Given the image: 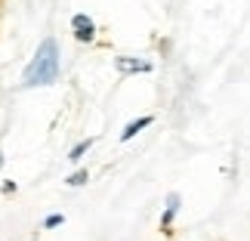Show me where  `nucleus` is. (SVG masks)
<instances>
[{
	"label": "nucleus",
	"instance_id": "nucleus-1",
	"mask_svg": "<svg viewBox=\"0 0 250 241\" xmlns=\"http://www.w3.org/2000/svg\"><path fill=\"white\" fill-rule=\"evenodd\" d=\"M62 74V56H59V44L53 37H43L37 53L31 56V62L22 71V87H53Z\"/></svg>",
	"mask_w": 250,
	"mask_h": 241
},
{
	"label": "nucleus",
	"instance_id": "nucleus-2",
	"mask_svg": "<svg viewBox=\"0 0 250 241\" xmlns=\"http://www.w3.org/2000/svg\"><path fill=\"white\" fill-rule=\"evenodd\" d=\"M71 31H74V41H81V44H90L93 37H96V25H93V19H90V16L78 13V16L71 19Z\"/></svg>",
	"mask_w": 250,
	"mask_h": 241
},
{
	"label": "nucleus",
	"instance_id": "nucleus-3",
	"mask_svg": "<svg viewBox=\"0 0 250 241\" xmlns=\"http://www.w3.org/2000/svg\"><path fill=\"white\" fill-rule=\"evenodd\" d=\"M176 210H179V195H170L167 198V210H164V217H161V229H170V223H173V217H176Z\"/></svg>",
	"mask_w": 250,
	"mask_h": 241
},
{
	"label": "nucleus",
	"instance_id": "nucleus-4",
	"mask_svg": "<svg viewBox=\"0 0 250 241\" xmlns=\"http://www.w3.org/2000/svg\"><path fill=\"white\" fill-rule=\"evenodd\" d=\"M118 68L127 74V71H148L151 65H148V62H136L133 56H121V59H118Z\"/></svg>",
	"mask_w": 250,
	"mask_h": 241
},
{
	"label": "nucleus",
	"instance_id": "nucleus-5",
	"mask_svg": "<svg viewBox=\"0 0 250 241\" xmlns=\"http://www.w3.org/2000/svg\"><path fill=\"white\" fill-rule=\"evenodd\" d=\"M151 124V118H139V121H133V124H127V127H124V133H121V142H130L133 136H136L139 130H146Z\"/></svg>",
	"mask_w": 250,
	"mask_h": 241
},
{
	"label": "nucleus",
	"instance_id": "nucleus-6",
	"mask_svg": "<svg viewBox=\"0 0 250 241\" xmlns=\"http://www.w3.org/2000/svg\"><path fill=\"white\" fill-rule=\"evenodd\" d=\"M93 142H96V139H83V142H78V146L71 149V155H68V161H71V164H78V161H81V158L86 155V152H90V146H93Z\"/></svg>",
	"mask_w": 250,
	"mask_h": 241
},
{
	"label": "nucleus",
	"instance_id": "nucleus-7",
	"mask_svg": "<svg viewBox=\"0 0 250 241\" xmlns=\"http://www.w3.org/2000/svg\"><path fill=\"white\" fill-rule=\"evenodd\" d=\"M86 179H90V173H86V170H74V173H71V176L65 179V182H68L71 189H78V186H83Z\"/></svg>",
	"mask_w": 250,
	"mask_h": 241
},
{
	"label": "nucleus",
	"instance_id": "nucleus-8",
	"mask_svg": "<svg viewBox=\"0 0 250 241\" xmlns=\"http://www.w3.org/2000/svg\"><path fill=\"white\" fill-rule=\"evenodd\" d=\"M62 223H65V217L62 214H53V217L43 219V229H56V226H62Z\"/></svg>",
	"mask_w": 250,
	"mask_h": 241
},
{
	"label": "nucleus",
	"instance_id": "nucleus-9",
	"mask_svg": "<svg viewBox=\"0 0 250 241\" xmlns=\"http://www.w3.org/2000/svg\"><path fill=\"white\" fill-rule=\"evenodd\" d=\"M16 192V182H3V195H13Z\"/></svg>",
	"mask_w": 250,
	"mask_h": 241
}]
</instances>
